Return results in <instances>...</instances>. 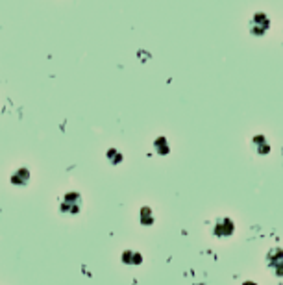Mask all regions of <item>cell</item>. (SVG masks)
I'll list each match as a JSON object with an SVG mask.
<instances>
[{
    "mask_svg": "<svg viewBox=\"0 0 283 285\" xmlns=\"http://www.w3.org/2000/svg\"><path fill=\"white\" fill-rule=\"evenodd\" d=\"M270 30V19L266 17L265 13H256L252 20H250V32H252V36L256 37H263Z\"/></svg>",
    "mask_w": 283,
    "mask_h": 285,
    "instance_id": "obj_1",
    "label": "cell"
},
{
    "mask_svg": "<svg viewBox=\"0 0 283 285\" xmlns=\"http://www.w3.org/2000/svg\"><path fill=\"white\" fill-rule=\"evenodd\" d=\"M82 209V196L78 193H69L65 194L63 202H61V211L69 213V215H74Z\"/></svg>",
    "mask_w": 283,
    "mask_h": 285,
    "instance_id": "obj_2",
    "label": "cell"
},
{
    "mask_svg": "<svg viewBox=\"0 0 283 285\" xmlns=\"http://www.w3.org/2000/svg\"><path fill=\"white\" fill-rule=\"evenodd\" d=\"M254 148H256L257 154H268V152H270V145L266 143V139L263 137V135L254 137Z\"/></svg>",
    "mask_w": 283,
    "mask_h": 285,
    "instance_id": "obj_3",
    "label": "cell"
},
{
    "mask_svg": "<svg viewBox=\"0 0 283 285\" xmlns=\"http://www.w3.org/2000/svg\"><path fill=\"white\" fill-rule=\"evenodd\" d=\"M28 180H30V172H28V169H19L15 174L11 176V182L15 185H26Z\"/></svg>",
    "mask_w": 283,
    "mask_h": 285,
    "instance_id": "obj_4",
    "label": "cell"
},
{
    "mask_svg": "<svg viewBox=\"0 0 283 285\" xmlns=\"http://www.w3.org/2000/svg\"><path fill=\"white\" fill-rule=\"evenodd\" d=\"M154 147H155V150L161 154V156H165V154H169V143H167V139L165 137H157L155 139V143H154Z\"/></svg>",
    "mask_w": 283,
    "mask_h": 285,
    "instance_id": "obj_5",
    "label": "cell"
},
{
    "mask_svg": "<svg viewBox=\"0 0 283 285\" xmlns=\"http://www.w3.org/2000/svg\"><path fill=\"white\" fill-rule=\"evenodd\" d=\"M108 159H110L111 163H120L122 161V154H119L117 150L111 148V150H108Z\"/></svg>",
    "mask_w": 283,
    "mask_h": 285,
    "instance_id": "obj_6",
    "label": "cell"
}]
</instances>
